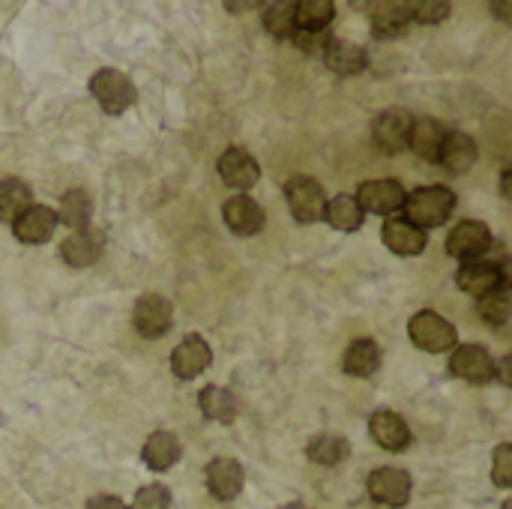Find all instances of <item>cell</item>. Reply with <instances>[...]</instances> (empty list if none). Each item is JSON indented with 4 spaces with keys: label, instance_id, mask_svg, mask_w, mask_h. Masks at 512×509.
Returning a JSON list of instances; mask_svg holds the SVG:
<instances>
[{
    "label": "cell",
    "instance_id": "6da1fadb",
    "mask_svg": "<svg viewBox=\"0 0 512 509\" xmlns=\"http://www.w3.org/2000/svg\"><path fill=\"white\" fill-rule=\"evenodd\" d=\"M402 210H405L402 219L411 222L414 228H420V231L438 228V225H444L453 216V210H456V192L447 189V186H420V189H414L405 198Z\"/></svg>",
    "mask_w": 512,
    "mask_h": 509
},
{
    "label": "cell",
    "instance_id": "7a4b0ae2",
    "mask_svg": "<svg viewBox=\"0 0 512 509\" xmlns=\"http://www.w3.org/2000/svg\"><path fill=\"white\" fill-rule=\"evenodd\" d=\"M507 282H510V276H507V255H504V246H498V255H492V258L486 255V258H480V261L462 264V270L456 273V285H459L465 294L477 297V300L489 297L492 291L504 288Z\"/></svg>",
    "mask_w": 512,
    "mask_h": 509
},
{
    "label": "cell",
    "instance_id": "3957f363",
    "mask_svg": "<svg viewBox=\"0 0 512 509\" xmlns=\"http://www.w3.org/2000/svg\"><path fill=\"white\" fill-rule=\"evenodd\" d=\"M408 336L426 354H447L459 342L456 327L447 318H441L438 312H432V309H423L408 321Z\"/></svg>",
    "mask_w": 512,
    "mask_h": 509
},
{
    "label": "cell",
    "instance_id": "277c9868",
    "mask_svg": "<svg viewBox=\"0 0 512 509\" xmlns=\"http://www.w3.org/2000/svg\"><path fill=\"white\" fill-rule=\"evenodd\" d=\"M90 93L93 99L99 102V108L105 114H123L135 105L138 93H135V84L129 75H123L120 69H99L93 78H90Z\"/></svg>",
    "mask_w": 512,
    "mask_h": 509
},
{
    "label": "cell",
    "instance_id": "5b68a950",
    "mask_svg": "<svg viewBox=\"0 0 512 509\" xmlns=\"http://www.w3.org/2000/svg\"><path fill=\"white\" fill-rule=\"evenodd\" d=\"M285 198H288V207H291V216L300 222V225H315L324 219V210H327V195H324V186L309 177V174H297L285 183Z\"/></svg>",
    "mask_w": 512,
    "mask_h": 509
},
{
    "label": "cell",
    "instance_id": "8992f818",
    "mask_svg": "<svg viewBox=\"0 0 512 509\" xmlns=\"http://www.w3.org/2000/svg\"><path fill=\"white\" fill-rule=\"evenodd\" d=\"M495 246V237H492V228L480 219H465L459 222L450 237H447V255L462 261V264H471V261H480L492 252Z\"/></svg>",
    "mask_w": 512,
    "mask_h": 509
},
{
    "label": "cell",
    "instance_id": "52a82bcc",
    "mask_svg": "<svg viewBox=\"0 0 512 509\" xmlns=\"http://www.w3.org/2000/svg\"><path fill=\"white\" fill-rule=\"evenodd\" d=\"M132 324L141 339H162L174 324V306L162 294H141L132 309Z\"/></svg>",
    "mask_w": 512,
    "mask_h": 509
},
{
    "label": "cell",
    "instance_id": "ba28073f",
    "mask_svg": "<svg viewBox=\"0 0 512 509\" xmlns=\"http://www.w3.org/2000/svg\"><path fill=\"white\" fill-rule=\"evenodd\" d=\"M405 198H408L405 186L399 180H390V177L360 183V189L354 195V201L360 204L363 213H375V216H384V219L396 216L402 210Z\"/></svg>",
    "mask_w": 512,
    "mask_h": 509
},
{
    "label": "cell",
    "instance_id": "9c48e42d",
    "mask_svg": "<svg viewBox=\"0 0 512 509\" xmlns=\"http://www.w3.org/2000/svg\"><path fill=\"white\" fill-rule=\"evenodd\" d=\"M366 489H369V498L381 507L390 509H402L408 507L411 501V474L402 471V468H378L369 474L366 480Z\"/></svg>",
    "mask_w": 512,
    "mask_h": 509
},
{
    "label": "cell",
    "instance_id": "30bf717a",
    "mask_svg": "<svg viewBox=\"0 0 512 509\" xmlns=\"http://www.w3.org/2000/svg\"><path fill=\"white\" fill-rule=\"evenodd\" d=\"M495 357L483 345H459L450 354V372L474 387H486L495 381Z\"/></svg>",
    "mask_w": 512,
    "mask_h": 509
},
{
    "label": "cell",
    "instance_id": "8fae6325",
    "mask_svg": "<svg viewBox=\"0 0 512 509\" xmlns=\"http://www.w3.org/2000/svg\"><path fill=\"white\" fill-rule=\"evenodd\" d=\"M414 117L405 108H387L372 120V141L381 153H402L408 150V135H411Z\"/></svg>",
    "mask_w": 512,
    "mask_h": 509
},
{
    "label": "cell",
    "instance_id": "7c38bea8",
    "mask_svg": "<svg viewBox=\"0 0 512 509\" xmlns=\"http://www.w3.org/2000/svg\"><path fill=\"white\" fill-rule=\"evenodd\" d=\"M105 252V231L96 228V225H87L81 231H72L63 243H60V258L75 267V270H84V267H93Z\"/></svg>",
    "mask_w": 512,
    "mask_h": 509
},
{
    "label": "cell",
    "instance_id": "4fadbf2b",
    "mask_svg": "<svg viewBox=\"0 0 512 509\" xmlns=\"http://www.w3.org/2000/svg\"><path fill=\"white\" fill-rule=\"evenodd\" d=\"M216 171H219V177H222L225 186L240 189V192L252 189V186L261 180V165H258L255 156H252L249 150H243V147H228V150L219 156Z\"/></svg>",
    "mask_w": 512,
    "mask_h": 509
},
{
    "label": "cell",
    "instance_id": "5bb4252c",
    "mask_svg": "<svg viewBox=\"0 0 512 509\" xmlns=\"http://www.w3.org/2000/svg\"><path fill=\"white\" fill-rule=\"evenodd\" d=\"M204 480H207L210 495H213L216 501H225V504H228V501L240 498V492H243V486H246V471H243V465H240L237 459L219 456V459H213V462L207 465Z\"/></svg>",
    "mask_w": 512,
    "mask_h": 509
},
{
    "label": "cell",
    "instance_id": "9a60e30c",
    "mask_svg": "<svg viewBox=\"0 0 512 509\" xmlns=\"http://www.w3.org/2000/svg\"><path fill=\"white\" fill-rule=\"evenodd\" d=\"M369 435L387 453H405L411 447V441H414L411 426L396 411H375L369 417Z\"/></svg>",
    "mask_w": 512,
    "mask_h": 509
},
{
    "label": "cell",
    "instance_id": "2e32d148",
    "mask_svg": "<svg viewBox=\"0 0 512 509\" xmlns=\"http://www.w3.org/2000/svg\"><path fill=\"white\" fill-rule=\"evenodd\" d=\"M213 363V351L207 345V339H201L198 333H189L171 354V372L180 378V381H192L198 378L201 372H207Z\"/></svg>",
    "mask_w": 512,
    "mask_h": 509
},
{
    "label": "cell",
    "instance_id": "e0dca14e",
    "mask_svg": "<svg viewBox=\"0 0 512 509\" xmlns=\"http://www.w3.org/2000/svg\"><path fill=\"white\" fill-rule=\"evenodd\" d=\"M12 231L18 237V243H27V246H42L54 237L57 231V213L54 207H45V204H30L15 222H12Z\"/></svg>",
    "mask_w": 512,
    "mask_h": 509
},
{
    "label": "cell",
    "instance_id": "ac0fdd59",
    "mask_svg": "<svg viewBox=\"0 0 512 509\" xmlns=\"http://www.w3.org/2000/svg\"><path fill=\"white\" fill-rule=\"evenodd\" d=\"M222 219H225V225H228L237 237H255V234H261V228H264V222H267L264 207H261L255 198H249V195H234V198H228L225 207H222Z\"/></svg>",
    "mask_w": 512,
    "mask_h": 509
},
{
    "label": "cell",
    "instance_id": "d6986e66",
    "mask_svg": "<svg viewBox=\"0 0 512 509\" xmlns=\"http://www.w3.org/2000/svg\"><path fill=\"white\" fill-rule=\"evenodd\" d=\"M381 240H384V246H387L393 255H399V258H414V255H420V252L426 249V243H429L426 231L414 228V225L405 222L402 216H390V219L384 222Z\"/></svg>",
    "mask_w": 512,
    "mask_h": 509
},
{
    "label": "cell",
    "instance_id": "ffe728a7",
    "mask_svg": "<svg viewBox=\"0 0 512 509\" xmlns=\"http://www.w3.org/2000/svg\"><path fill=\"white\" fill-rule=\"evenodd\" d=\"M321 60H324L336 75H342V78L360 75V72L369 66V54H366V48H363V45H357V42H351V39H339V36H333V39H330V45L324 48Z\"/></svg>",
    "mask_w": 512,
    "mask_h": 509
},
{
    "label": "cell",
    "instance_id": "44dd1931",
    "mask_svg": "<svg viewBox=\"0 0 512 509\" xmlns=\"http://www.w3.org/2000/svg\"><path fill=\"white\" fill-rule=\"evenodd\" d=\"M477 156H480V147L468 132H447L444 144H441V153H438V162L450 174H465V171L474 168Z\"/></svg>",
    "mask_w": 512,
    "mask_h": 509
},
{
    "label": "cell",
    "instance_id": "7402d4cb",
    "mask_svg": "<svg viewBox=\"0 0 512 509\" xmlns=\"http://www.w3.org/2000/svg\"><path fill=\"white\" fill-rule=\"evenodd\" d=\"M180 456H183V447H180V441H177V435H171V432H153L147 441H144V447H141V459H144V465L150 468V471H171L177 462H180Z\"/></svg>",
    "mask_w": 512,
    "mask_h": 509
},
{
    "label": "cell",
    "instance_id": "603a6c76",
    "mask_svg": "<svg viewBox=\"0 0 512 509\" xmlns=\"http://www.w3.org/2000/svg\"><path fill=\"white\" fill-rule=\"evenodd\" d=\"M342 369L351 378H372L381 369V345L375 339H354L342 357Z\"/></svg>",
    "mask_w": 512,
    "mask_h": 509
},
{
    "label": "cell",
    "instance_id": "cb8c5ba5",
    "mask_svg": "<svg viewBox=\"0 0 512 509\" xmlns=\"http://www.w3.org/2000/svg\"><path fill=\"white\" fill-rule=\"evenodd\" d=\"M369 12H372V30L378 39H396L411 24L408 3H372Z\"/></svg>",
    "mask_w": 512,
    "mask_h": 509
},
{
    "label": "cell",
    "instance_id": "d4e9b609",
    "mask_svg": "<svg viewBox=\"0 0 512 509\" xmlns=\"http://www.w3.org/2000/svg\"><path fill=\"white\" fill-rule=\"evenodd\" d=\"M444 135H447V129H444L438 120H432V117H420V120H414V123H411L408 147H411L420 159H426V162H438V153H441Z\"/></svg>",
    "mask_w": 512,
    "mask_h": 509
},
{
    "label": "cell",
    "instance_id": "484cf974",
    "mask_svg": "<svg viewBox=\"0 0 512 509\" xmlns=\"http://www.w3.org/2000/svg\"><path fill=\"white\" fill-rule=\"evenodd\" d=\"M336 18L333 0H300L294 3V27L300 33H324Z\"/></svg>",
    "mask_w": 512,
    "mask_h": 509
},
{
    "label": "cell",
    "instance_id": "4316f807",
    "mask_svg": "<svg viewBox=\"0 0 512 509\" xmlns=\"http://www.w3.org/2000/svg\"><path fill=\"white\" fill-rule=\"evenodd\" d=\"M198 408H201V414H204L207 420H213V423H234V417H237V411H240V402H237V396H234L231 390L210 384V387H204V390L198 393Z\"/></svg>",
    "mask_w": 512,
    "mask_h": 509
},
{
    "label": "cell",
    "instance_id": "83f0119b",
    "mask_svg": "<svg viewBox=\"0 0 512 509\" xmlns=\"http://www.w3.org/2000/svg\"><path fill=\"white\" fill-rule=\"evenodd\" d=\"M306 456H309L312 465L336 468V465H342V462L351 456V444H348L345 438H339V435L324 432V435H315V438L306 444Z\"/></svg>",
    "mask_w": 512,
    "mask_h": 509
},
{
    "label": "cell",
    "instance_id": "f1b7e54d",
    "mask_svg": "<svg viewBox=\"0 0 512 509\" xmlns=\"http://www.w3.org/2000/svg\"><path fill=\"white\" fill-rule=\"evenodd\" d=\"M57 213V222H63L66 228L72 231H81L90 225V216H93V201L84 189H69L63 192L60 198V207L54 210Z\"/></svg>",
    "mask_w": 512,
    "mask_h": 509
},
{
    "label": "cell",
    "instance_id": "f546056e",
    "mask_svg": "<svg viewBox=\"0 0 512 509\" xmlns=\"http://www.w3.org/2000/svg\"><path fill=\"white\" fill-rule=\"evenodd\" d=\"M30 204H33V192L24 180L18 177L0 180V222L12 225Z\"/></svg>",
    "mask_w": 512,
    "mask_h": 509
},
{
    "label": "cell",
    "instance_id": "4dcf8cb0",
    "mask_svg": "<svg viewBox=\"0 0 512 509\" xmlns=\"http://www.w3.org/2000/svg\"><path fill=\"white\" fill-rule=\"evenodd\" d=\"M324 219L336 228V231H360L363 228V219L366 213L360 210V204L354 201V195H336L327 201V210H324Z\"/></svg>",
    "mask_w": 512,
    "mask_h": 509
},
{
    "label": "cell",
    "instance_id": "1f68e13d",
    "mask_svg": "<svg viewBox=\"0 0 512 509\" xmlns=\"http://www.w3.org/2000/svg\"><path fill=\"white\" fill-rule=\"evenodd\" d=\"M510 312H512L510 282H507L504 288L492 291L489 297H483V300L477 303V315H480L486 324H492V327H504V324L510 321Z\"/></svg>",
    "mask_w": 512,
    "mask_h": 509
},
{
    "label": "cell",
    "instance_id": "d6a6232c",
    "mask_svg": "<svg viewBox=\"0 0 512 509\" xmlns=\"http://www.w3.org/2000/svg\"><path fill=\"white\" fill-rule=\"evenodd\" d=\"M264 30L273 39H291L294 36V3H267L264 6Z\"/></svg>",
    "mask_w": 512,
    "mask_h": 509
},
{
    "label": "cell",
    "instance_id": "836d02e7",
    "mask_svg": "<svg viewBox=\"0 0 512 509\" xmlns=\"http://www.w3.org/2000/svg\"><path fill=\"white\" fill-rule=\"evenodd\" d=\"M129 509H171V492L168 486L162 483H150V486H141L135 492V501Z\"/></svg>",
    "mask_w": 512,
    "mask_h": 509
},
{
    "label": "cell",
    "instance_id": "e575fe53",
    "mask_svg": "<svg viewBox=\"0 0 512 509\" xmlns=\"http://www.w3.org/2000/svg\"><path fill=\"white\" fill-rule=\"evenodd\" d=\"M411 9V21L417 24H441L450 18V3H441V0H423V3H408Z\"/></svg>",
    "mask_w": 512,
    "mask_h": 509
},
{
    "label": "cell",
    "instance_id": "d590c367",
    "mask_svg": "<svg viewBox=\"0 0 512 509\" xmlns=\"http://www.w3.org/2000/svg\"><path fill=\"white\" fill-rule=\"evenodd\" d=\"M492 480L498 489L512 486V444H498V450L492 456Z\"/></svg>",
    "mask_w": 512,
    "mask_h": 509
},
{
    "label": "cell",
    "instance_id": "8d00e7d4",
    "mask_svg": "<svg viewBox=\"0 0 512 509\" xmlns=\"http://www.w3.org/2000/svg\"><path fill=\"white\" fill-rule=\"evenodd\" d=\"M330 39H333L330 30H324V33H300V30H294V36H291V42L297 48H303L306 54H312V57H321L324 48L330 45Z\"/></svg>",
    "mask_w": 512,
    "mask_h": 509
},
{
    "label": "cell",
    "instance_id": "74e56055",
    "mask_svg": "<svg viewBox=\"0 0 512 509\" xmlns=\"http://www.w3.org/2000/svg\"><path fill=\"white\" fill-rule=\"evenodd\" d=\"M87 509H129L120 498H114V495H96V498H90L87 501Z\"/></svg>",
    "mask_w": 512,
    "mask_h": 509
},
{
    "label": "cell",
    "instance_id": "f35d334b",
    "mask_svg": "<svg viewBox=\"0 0 512 509\" xmlns=\"http://www.w3.org/2000/svg\"><path fill=\"white\" fill-rule=\"evenodd\" d=\"M495 378H501V384H504V387H510V357H504V360H501V366L495 369Z\"/></svg>",
    "mask_w": 512,
    "mask_h": 509
},
{
    "label": "cell",
    "instance_id": "ab89813d",
    "mask_svg": "<svg viewBox=\"0 0 512 509\" xmlns=\"http://www.w3.org/2000/svg\"><path fill=\"white\" fill-rule=\"evenodd\" d=\"M255 6H258L255 0H249V3H225L228 12H246V9H255Z\"/></svg>",
    "mask_w": 512,
    "mask_h": 509
},
{
    "label": "cell",
    "instance_id": "60d3db41",
    "mask_svg": "<svg viewBox=\"0 0 512 509\" xmlns=\"http://www.w3.org/2000/svg\"><path fill=\"white\" fill-rule=\"evenodd\" d=\"M501 195L510 198V168H504V174H501Z\"/></svg>",
    "mask_w": 512,
    "mask_h": 509
},
{
    "label": "cell",
    "instance_id": "b9f144b4",
    "mask_svg": "<svg viewBox=\"0 0 512 509\" xmlns=\"http://www.w3.org/2000/svg\"><path fill=\"white\" fill-rule=\"evenodd\" d=\"M492 9H498V12H510V6H504V3H495V6H492ZM501 18H504V21H510V18H507V15H501Z\"/></svg>",
    "mask_w": 512,
    "mask_h": 509
},
{
    "label": "cell",
    "instance_id": "7bdbcfd3",
    "mask_svg": "<svg viewBox=\"0 0 512 509\" xmlns=\"http://www.w3.org/2000/svg\"><path fill=\"white\" fill-rule=\"evenodd\" d=\"M282 509H312V507H306V504H297V501H294V504H285Z\"/></svg>",
    "mask_w": 512,
    "mask_h": 509
},
{
    "label": "cell",
    "instance_id": "ee69618b",
    "mask_svg": "<svg viewBox=\"0 0 512 509\" xmlns=\"http://www.w3.org/2000/svg\"><path fill=\"white\" fill-rule=\"evenodd\" d=\"M501 509H512V501H504V507Z\"/></svg>",
    "mask_w": 512,
    "mask_h": 509
}]
</instances>
